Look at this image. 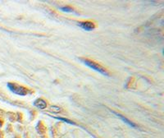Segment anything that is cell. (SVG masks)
I'll return each instance as SVG.
<instances>
[{"label": "cell", "instance_id": "6da1fadb", "mask_svg": "<svg viewBox=\"0 0 164 138\" xmlns=\"http://www.w3.org/2000/svg\"><path fill=\"white\" fill-rule=\"evenodd\" d=\"M81 62H83L85 65H86L87 67H89V68H91L93 70L96 71L98 73H99L100 74H102L103 76H109V73L108 71L106 70L103 66L99 65L97 62H94V61H91V60L87 59V58H80Z\"/></svg>", "mask_w": 164, "mask_h": 138}, {"label": "cell", "instance_id": "7a4b0ae2", "mask_svg": "<svg viewBox=\"0 0 164 138\" xmlns=\"http://www.w3.org/2000/svg\"><path fill=\"white\" fill-rule=\"evenodd\" d=\"M7 86H8V89L10 90L12 93L16 94V95L25 96V95H27L30 93L29 90L27 89V88L22 87V86H20L18 84H16V83L9 82V83H8Z\"/></svg>", "mask_w": 164, "mask_h": 138}, {"label": "cell", "instance_id": "3957f363", "mask_svg": "<svg viewBox=\"0 0 164 138\" xmlns=\"http://www.w3.org/2000/svg\"><path fill=\"white\" fill-rule=\"evenodd\" d=\"M78 26L83 30L86 31H91V30L95 29V25L92 22H79Z\"/></svg>", "mask_w": 164, "mask_h": 138}, {"label": "cell", "instance_id": "277c9868", "mask_svg": "<svg viewBox=\"0 0 164 138\" xmlns=\"http://www.w3.org/2000/svg\"><path fill=\"white\" fill-rule=\"evenodd\" d=\"M34 105L40 109H44L47 107V104L45 100H44L43 99H37L34 101Z\"/></svg>", "mask_w": 164, "mask_h": 138}, {"label": "cell", "instance_id": "5b68a950", "mask_svg": "<svg viewBox=\"0 0 164 138\" xmlns=\"http://www.w3.org/2000/svg\"><path fill=\"white\" fill-rule=\"evenodd\" d=\"M115 114H116V115H117V117H119V118H120V119H122V120H123L124 122H126V123H127V124L129 125L130 127H137V126H136V124H134V122H132L131 121H130L129 119H127V118H125V117H123V116H122V115H121V114H116V113H115Z\"/></svg>", "mask_w": 164, "mask_h": 138}, {"label": "cell", "instance_id": "8992f818", "mask_svg": "<svg viewBox=\"0 0 164 138\" xmlns=\"http://www.w3.org/2000/svg\"><path fill=\"white\" fill-rule=\"evenodd\" d=\"M49 110L53 113H55V114H59L62 111V109L58 106L56 105H52L50 106V108H49Z\"/></svg>", "mask_w": 164, "mask_h": 138}, {"label": "cell", "instance_id": "52a82bcc", "mask_svg": "<svg viewBox=\"0 0 164 138\" xmlns=\"http://www.w3.org/2000/svg\"><path fill=\"white\" fill-rule=\"evenodd\" d=\"M60 10L62 12H73V9L71 7H62L60 8Z\"/></svg>", "mask_w": 164, "mask_h": 138}, {"label": "cell", "instance_id": "ba28073f", "mask_svg": "<svg viewBox=\"0 0 164 138\" xmlns=\"http://www.w3.org/2000/svg\"><path fill=\"white\" fill-rule=\"evenodd\" d=\"M58 119H59V120H62V121H65V122H69V123H72V122H71L70 121H68L67 119H62V118H57Z\"/></svg>", "mask_w": 164, "mask_h": 138}]
</instances>
